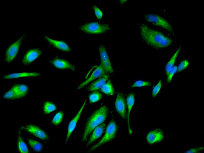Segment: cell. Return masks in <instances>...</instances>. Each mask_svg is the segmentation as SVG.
<instances>
[{
	"label": "cell",
	"instance_id": "cell-25",
	"mask_svg": "<svg viewBox=\"0 0 204 153\" xmlns=\"http://www.w3.org/2000/svg\"><path fill=\"white\" fill-rule=\"evenodd\" d=\"M56 109L55 105L49 101L45 102L43 105L42 110L44 114L47 115L55 111Z\"/></svg>",
	"mask_w": 204,
	"mask_h": 153
},
{
	"label": "cell",
	"instance_id": "cell-17",
	"mask_svg": "<svg viewBox=\"0 0 204 153\" xmlns=\"http://www.w3.org/2000/svg\"><path fill=\"white\" fill-rule=\"evenodd\" d=\"M105 124L103 123L94 129L93 131L86 144V147L89 146L101 136L105 130Z\"/></svg>",
	"mask_w": 204,
	"mask_h": 153
},
{
	"label": "cell",
	"instance_id": "cell-21",
	"mask_svg": "<svg viewBox=\"0 0 204 153\" xmlns=\"http://www.w3.org/2000/svg\"><path fill=\"white\" fill-rule=\"evenodd\" d=\"M22 131L21 127L19 128L18 131L17 145L19 151L22 153H28L29 151L27 145L21 135Z\"/></svg>",
	"mask_w": 204,
	"mask_h": 153
},
{
	"label": "cell",
	"instance_id": "cell-23",
	"mask_svg": "<svg viewBox=\"0 0 204 153\" xmlns=\"http://www.w3.org/2000/svg\"><path fill=\"white\" fill-rule=\"evenodd\" d=\"M27 142L30 147L33 150L37 152H40L41 151L43 145L40 142L30 138L28 139Z\"/></svg>",
	"mask_w": 204,
	"mask_h": 153
},
{
	"label": "cell",
	"instance_id": "cell-1",
	"mask_svg": "<svg viewBox=\"0 0 204 153\" xmlns=\"http://www.w3.org/2000/svg\"><path fill=\"white\" fill-rule=\"evenodd\" d=\"M139 33L143 42L148 46L157 49L165 48L171 45L173 40L161 32L153 29L143 23L138 25Z\"/></svg>",
	"mask_w": 204,
	"mask_h": 153
},
{
	"label": "cell",
	"instance_id": "cell-31",
	"mask_svg": "<svg viewBox=\"0 0 204 153\" xmlns=\"http://www.w3.org/2000/svg\"><path fill=\"white\" fill-rule=\"evenodd\" d=\"M189 62L187 60H184L181 61L177 67V71L180 72L185 69L189 64Z\"/></svg>",
	"mask_w": 204,
	"mask_h": 153
},
{
	"label": "cell",
	"instance_id": "cell-8",
	"mask_svg": "<svg viewBox=\"0 0 204 153\" xmlns=\"http://www.w3.org/2000/svg\"><path fill=\"white\" fill-rule=\"evenodd\" d=\"M43 54L42 50L39 48L27 49L23 56L21 63L24 67L28 66L35 61Z\"/></svg>",
	"mask_w": 204,
	"mask_h": 153
},
{
	"label": "cell",
	"instance_id": "cell-6",
	"mask_svg": "<svg viewBox=\"0 0 204 153\" xmlns=\"http://www.w3.org/2000/svg\"><path fill=\"white\" fill-rule=\"evenodd\" d=\"M117 130V127L115 121L111 120L107 127L105 133L101 140L92 146L88 151L91 152L104 144L110 141L115 137Z\"/></svg>",
	"mask_w": 204,
	"mask_h": 153
},
{
	"label": "cell",
	"instance_id": "cell-27",
	"mask_svg": "<svg viewBox=\"0 0 204 153\" xmlns=\"http://www.w3.org/2000/svg\"><path fill=\"white\" fill-rule=\"evenodd\" d=\"M64 116V113L63 111L58 112L53 118L51 121V124L55 126L59 125L62 122Z\"/></svg>",
	"mask_w": 204,
	"mask_h": 153
},
{
	"label": "cell",
	"instance_id": "cell-34",
	"mask_svg": "<svg viewBox=\"0 0 204 153\" xmlns=\"http://www.w3.org/2000/svg\"><path fill=\"white\" fill-rule=\"evenodd\" d=\"M203 147L199 146L191 148L185 151V152L199 153L202 152L203 150Z\"/></svg>",
	"mask_w": 204,
	"mask_h": 153
},
{
	"label": "cell",
	"instance_id": "cell-4",
	"mask_svg": "<svg viewBox=\"0 0 204 153\" xmlns=\"http://www.w3.org/2000/svg\"><path fill=\"white\" fill-rule=\"evenodd\" d=\"M79 29L81 32L89 34H100L110 31V26L105 23L97 22L86 23L80 25Z\"/></svg>",
	"mask_w": 204,
	"mask_h": 153
},
{
	"label": "cell",
	"instance_id": "cell-19",
	"mask_svg": "<svg viewBox=\"0 0 204 153\" xmlns=\"http://www.w3.org/2000/svg\"><path fill=\"white\" fill-rule=\"evenodd\" d=\"M135 101V99L134 93L133 92L130 93L127 97L126 102L127 107V122L128 131L130 135L132 134V131L130 125V116L132 108L134 104Z\"/></svg>",
	"mask_w": 204,
	"mask_h": 153
},
{
	"label": "cell",
	"instance_id": "cell-20",
	"mask_svg": "<svg viewBox=\"0 0 204 153\" xmlns=\"http://www.w3.org/2000/svg\"><path fill=\"white\" fill-rule=\"evenodd\" d=\"M12 87L14 90L19 99L26 97L29 92V88L25 84H15L13 85Z\"/></svg>",
	"mask_w": 204,
	"mask_h": 153
},
{
	"label": "cell",
	"instance_id": "cell-7",
	"mask_svg": "<svg viewBox=\"0 0 204 153\" xmlns=\"http://www.w3.org/2000/svg\"><path fill=\"white\" fill-rule=\"evenodd\" d=\"M20 127L22 131H24L40 141L46 143L49 140V136L47 133L36 125L29 124Z\"/></svg>",
	"mask_w": 204,
	"mask_h": 153
},
{
	"label": "cell",
	"instance_id": "cell-13",
	"mask_svg": "<svg viewBox=\"0 0 204 153\" xmlns=\"http://www.w3.org/2000/svg\"><path fill=\"white\" fill-rule=\"evenodd\" d=\"M86 103V100H85L80 109L75 115L69 122L67 126L65 144H66L68 142L72 134L75 130L77 122L84 107Z\"/></svg>",
	"mask_w": 204,
	"mask_h": 153
},
{
	"label": "cell",
	"instance_id": "cell-3",
	"mask_svg": "<svg viewBox=\"0 0 204 153\" xmlns=\"http://www.w3.org/2000/svg\"><path fill=\"white\" fill-rule=\"evenodd\" d=\"M27 36V33L25 32L16 40L8 46L3 57L4 62L7 64H10L16 58Z\"/></svg>",
	"mask_w": 204,
	"mask_h": 153
},
{
	"label": "cell",
	"instance_id": "cell-28",
	"mask_svg": "<svg viewBox=\"0 0 204 153\" xmlns=\"http://www.w3.org/2000/svg\"><path fill=\"white\" fill-rule=\"evenodd\" d=\"M103 95L101 93L97 91H94L89 95L90 103L92 104L97 102L101 99Z\"/></svg>",
	"mask_w": 204,
	"mask_h": 153
},
{
	"label": "cell",
	"instance_id": "cell-16",
	"mask_svg": "<svg viewBox=\"0 0 204 153\" xmlns=\"http://www.w3.org/2000/svg\"><path fill=\"white\" fill-rule=\"evenodd\" d=\"M115 109L119 115L123 119L126 118V102L123 94L118 93L115 102Z\"/></svg>",
	"mask_w": 204,
	"mask_h": 153
},
{
	"label": "cell",
	"instance_id": "cell-12",
	"mask_svg": "<svg viewBox=\"0 0 204 153\" xmlns=\"http://www.w3.org/2000/svg\"><path fill=\"white\" fill-rule=\"evenodd\" d=\"M99 52L100 59V65L106 74L112 73L114 71L112 67L108 54L105 46L100 44L99 47Z\"/></svg>",
	"mask_w": 204,
	"mask_h": 153
},
{
	"label": "cell",
	"instance_id": "cell-5",
	"mask_svg": "<svg viewBox=\"0 0 204 153\" xmlns=\"http://www.w3.org/2000/svg\"><path fill=\"white\" fill-rule=\"evenodd\" d=\"M144 17L149 23L161 28L172 34H174V29L172 25L162 17L154 14L147 13L144 15Z\"/></svg>",
	"mask_w": 204,
	"mask_h": 153
},
{
	"label": "cell",
	"instance_id": "cell-9",
	"mask_svg": "<svg viewBox=\"0 0 204 153\" xmlns=\"http://www.w3.org/2000/svg\"><path fill=\"white\" fill-rule=\"evenodd\" d=\"M48 62L51 66L59 69L72 71L75 70L74 64L68 60L59 56L53 57Z\"/></svg>",
	"mask_w": 204,
	"mask_h": 153
},
{
	"label": "cell",
	"instance_id": "cell-11",
	"mask_svg": "<svg viewBox=\"0 0 204 153\" xmlns=\"http://www.w3.org/2000/svg\"><path fill=\"white\" fill-rule=\"evenodd\" d=\"M43 37L44 40L54 48L63 52H70L71 49L66 42L52 38L45 33Z\"/></svg>",
	"mask_w": 204,
	"mask_h": 153
},
{
	"label": "cell",
	"instance_id": "cell-10",
	"mask_svg": "<svg viewBox=\"0 0 204 153\" xmlns=\"http://www.w3.org/2000/svg\"><path fill=\"white\" fill-rule=\"evenodd\" d=\"M105 73L100 65L92 67L88 72L85 76L86 80L78 86L77 89H80L91 81L99 78Z\"/></svg>",
	"mask_w": 204,
	"mask_h": 153
},
{
	"label": "cell",
	"instance_id": "cell-18",
	"mask_svg": "<svg viewBox=\"0 0 204 153\" xmlns=\"http://www.w3.org/2000/svg\"><path fill=\"white\" fill-rule=\"evenodd\" d=\"M109 76L105 73L99 77L98 79L92 82L89 86L88 89L89 91H95L101 89L108 80Z\"/></svg>",
	"mask_w": 204,
	"mask_h": 153
},
{
	"label": "cell",
	"instance_id": "cell-29",
	"mask_svg": "<svg viewBox=\"0 0 204 153\" xmlns=\"http://www.w3.org/2000/svg\"><path fill=\"white\" fill-rule=\"evenodd\" d=\"M162 87V81L160 80L158 83L153 87L152 95L153 98L155 97L158 94Z\"/></svg>",
	"mask_w": 204,
	"mask_h": 153
},
{
	"label": "cell",
	"instance_id": "cell-32",
	"mask_svg": "<svg viewBox=\"0 0 204 153\" xmlns=\"http://www.w3.org/2000/svg\"><path fill=\"white\" fill-rule=\"evenodd\" d=\"M177 71V67L174 66L169 72L167 75V82L169 84L171 81L173 76Z\"/></svg>",
	"mask_w": 204,
	"mask_h": 153
},
{
	"label": "cell",
	"instance_id": "cell-30",
	"mask_svg": "<svg viewBox=\"0 0 204 153\" xmlns=\"http://www.w3.org/2000/svg\"><path fill=\"white\" fill-rule=\"evenodd\" d=\"M152 84L150 82L141 80H138L135 81L131 86V87H142L145 86H150Z\"/></svg>",
	"mask_w": 204,
	"mask_h": 153
},
{
	"label": "cell",
	"instance_id": "cell-2",
	"mask_svg": "<svg viewBox=\"0 0 204 153\" xmlns=\"http://www.w3.org/2000/svg\"><path fill=\"white\" fill-rule=\"evenodd\" d=\"M108 109L106 105L101 106L94 112L87 120L84 128L82 142L86 141L94 129L106 119Z\"/></svg>",
	"mask_w": 204,
	"mask_h": 153
},
{
	"label": "cell",
	"instance_id": "cell-22",
	"mask_svg": "<svg viewBox=\"0 0 204 153\" xmlns=\"http://www.w3.org/2000/svg\"><path fill=\"white\" fill-rule=\"evenodd\" d=\"M180 46L177 50L175 53L171 58L169 60L166 64L165 67V72L166 75H168L169 72L174 66L176 58L178 56L180 50Z\"/></svg>",
	"mask_w": 204,
	"mask_h": 153
},
{
	"label": "cell",
	"instance_id": "cell-24",
	"mask_svg": "<svg viewBox=\"0 0 204 153\" xmlns=\"http://www.w3.org/2000/svg\"><path fill=\"white\" fill-rule=\"evenodd\" d=\"M3 98L8 101L16 100L19 98L13 89L11 87L4 94Z\"/></svg>",
	"mask_w": 204,
	"mask_h": 153
},
{
	"label": "cell",
	"instance_id": "cell-33",
	"mask_svg": "<svg viewBox=\"0 0 204 153\" xmlns=\"http://www.w3.org/2000/svg\"><path fill=\"white\" fill-rule=\"evenodd\" d=\"M92 7L97 18L98 19H100L103 17V13L95 5H93Z\"/></svg>",
	"mask_w": 204,
	"mask_h": 153
},
{
	"label": "cell",
	"instance_id": "cell-26",
	"mask_svg": "<svg viewBox=\"0 0 204 153\" xmlns=\"http://www.w3.org/2000/svg\"><path fill=\"white\" fill-rule=\"evenodd\" d=\"M101 90L104 94L112 95L114 93V89L111 81L108 80L101 88Z\"/></svg>",
	"mask_w": 204,
	"mask_h": 153
},
{
	"label": "cell",
	"instance_id": "cell-15",
	"mask_svg": "<svg viewBox=\"0 0 204 153\" xmlns=\"http://www.w3.org/2000/svg\"><path fill=\"white\" fill-rule=\"evenodd\" d=\"M40 75V73L38 72L24 71L5 74L2 76V78L4 79H18L28 77H38Z\"/></svg>",
	"mask_w": 204,
	"mask_h": 153
},
{
	"label": "cell",
	"instance_id": "cell-14",
	"mask_svg": "<svg viewBox=\"0 0 204 153\" xmlns=\"http://www.w3.org/2000/svg\"><path fill=\"white\" fill-rule=\"evenodd\" d=\"M164 138L163 130L160 128H156L148 133L146 139L148 143L153 144L161 142Z\"/></svg>",
	"mask_w": 204,
	"mask_h": 153
}]
</instances>
